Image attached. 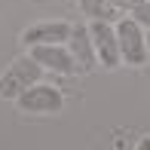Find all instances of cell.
<instances>
[{
    "mask_svg": "<svg viewBox=\"0 0 150 150\" xmlns=\"http://www.w3.org/2000/svg\"><path fill=\"white\" fill-rule=\"evenodd\" d=\"M117 37H120V52H122L126 64L144 67L150 61V46H147V37H144V25L135 16H122L117 22Z\"/></svg>",
    "mask_w": 150,
    "mask_h": 150,
    "instance_id": "1",
    "label": "cell"
},
{
    "mask_svg": "<svg viewBox=\"0 0 150 150\" xmlns=\"http://www.w3.org/2000/svg\"><path fill=\"white\" fill-rule=\"evenodd\" d=\"M40 71H43V64H40L34 55L16 58V61L9 64V71L0 77V98H12V101H16L31 83H37V80H40Z\"/></svg>",
    "mask_w": 150,
    "mask_h": 150,
    "instance_id": "2",
    "label": "cell"
},
{
    "mask_svg": "<svg viewBox=\"0 0 150 150\" xmlns=\"http://www.w3.org/2000/svg\"><path fill=\"white\" fill-rule=\"evenodd\" d=\"M16 107L22 113H58L64 107V98L55 86H46V83H31L28 89L16 98Z\"/></svg>",
    "mask_w": 150,
    "mask_h": 150,
    "instance_id": "3",
    "label": "cell"
},
{
    "mask_svg": "<svg viewBox=\"0 0 150 150\" xmlns=\"http://www.w3.org/2000/svg\"><path fill=\"white\" fill-rule=\"evenodd\" d=\"M89 34H92V46H95V55L104 67H120L122 61V52H120V37H117V28L104 18H92L89 25Z\"/></svg>",
    "mask_w": 150,
    "mask_h": 150,
    "instance_id": "4",
    "label": "cell"
},
{
    "mask_svg": "<svg viewBox=\"0 0 150 150\" xmlns=\"http://www.w3.org/2000/svg\"><path fill=\"white\" fill-rule=\"evenodd\" d=\"M31 55L40 61L43 67L55 74H80V64L74 58V52L67 49L64 43H40V46H31Z\"/></svg>",
    "mask_w": 150,
    "mask_h": 150,
    "instance_id": "5",
    "label": "cell"
},
{
    "mask_svg": "<svg viewBox=\"0 0 150 150\" xmlns=\"http://www.w3.org/2000/svg\"><path fill=\"white\" fill-rule=\"evenodd\" d=\"M74 25L67 22H40V25H31L28 31L22 34V43L25 46H40V43H67Z\"/></svg>",
    "mask_w": 150,
    "mask_h": 150,
    "instance_id": "6",
    "label": "cell"
},
{
    "mask_svg": "<svg viewBox=\"0 0 150 150\" xmlns=\"http://www.w3.org/2000/svg\"><path fill=\"white\" fill-rule=\"evenodd\" d=\"M67 49L74 52V58H77V64H80V71H92L95 67V61H98V55H95V46H92V34L89 28H74L71 31V37H67Z\"/></svg>",
    "mask_w": 150,
    "mask_h": 150,
    "instance_id": "7",
    "label": "cell"
},
{
    "mask_svg": "<svg viewBox=\"0 0 150 150\" xmlns=\"http://www.w3.org/2000/svg\"><path fill=\"white\" fill-rule=\"evenodd\" d=\"M80 9L89 18H104V22H120V6L110 0H80Z\"/></svg>",
    "mask_w": 150,
    "mask_h": 150,
    "instance_id": "8",
    "label": "cell"
},
{
    "mask_svg": "<svg viewBox=\"0 0 150 150\" xmlns=\"http://www.w3.org/2000/svg\"><path fill=\"white\" fill-rule=\"evenodd\" d=\"M132 16L138 18V22L144 25V28H150V0H141V3L132 9Z\"/></svg>",
    "mask_w": 150,
    "mask_h": 150,
    "instance_id": "9",
    "label": "cell"
},
{
    "mask_svg": "<svg viewBox=\"0 0 150 150\" xmlns=\"http://www.w3.org/2000/svg\"><path fill=\"white\" fill-rule=\"evenodd\" d=\"M110 3H117V6H120V9H122V12H132V9H135V6H138V3H141V0H110Z\"/></svg>",
    "mask_w": 150,
    "mask_h": 150,
    "instance_id": "10",
    "label": "cell"
}]
</instances>
